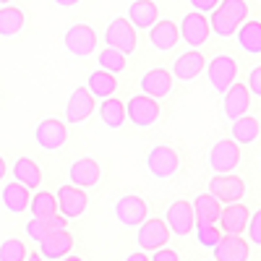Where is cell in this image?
Listing matches in <instances>:
<instances>
[{"label":"cell","mask_w":261,"mask_h":261,"mask_svg":"<svg viewBox=\"0 0 261 261\" xmlns=\"http://www.w3.org/2000/svg\"><path fill=\"white\" fill-rule=\"evenodd\" d=\"M248 21V3L246 0H220V6H217L209 16V29L217 34V37H232L238 32V27Z\"/></svg>","instance_id":"6da1fadb"},{"label":"cell","mask_w":261,"mask_h":261,"mask_svg":"<svg viewBox=\"0 0 261 261\" xmlns=\"http://www.w3.org/2000/svg\"><path fill=\"white\" fill-rule=\"evenodd\" d=\"M206 76H209V84L217 94H225L230 86L235 84V76H238V60L232 55H214L206 65Z\"/></svg>","instance_id":"7a4b0ae2"},{"label":"cell","mask_w":261,"mask_h":261,"mask_svg":"<svg viewBox=\"0 0 261 261\" xmlns=\"http://www.w3.org/2000/svg\"><path fill=\"white\" fill-rule=\"evenodd\" d=\"M160 99H151L146 94H134L125 102V120H130L136 128H151L160 120Z\"/></svg>","instance_id":"3957f363"},{"label":"cell","mask_w":261,"mask_h":261,"mask_svg":"<svg viewBox=\"0 0 261 261\" xmlns=\"http://www.w3.org/2000/svg\"><path fill=\"white\" fill-rule=\"evenodd\" d=\"M146 167H149V172L157 180H167V178H172L180 170V157H178V151L172 149V146L160 144V146H151L149 149Z\"/></svg>","instance_id":"277c9868"},{"label":"cell","mask_w":261,"mask_h":261,"mask_svg":"<svg viewBox=\"0 0 261 261\" xmlns=\"http://www.w3.org/2000/svg\"><path fill=\"white\" fill-rule=\"evenodd\" d=\"M63 45L73 58H89L99 45V37L89 24H73V27L65 29Z\"/></svg>","instance_id":"5b68a950"},{"label":"cell","mask_w":261,"mask_h":261,"mask_svg":"<svg viewBox=\"0 0 261 261\" xmlns=\"http://www.w3.org/2000/svg\"><path fill=\"white\" fill-rule=\"evenodd\" d=\"M105 42H107V47H115L123 55H134L136 53V45H139L136 29H134V24H130L128 18L110 21L107 29H105Z\"/></svg>","instance_id":"8992f818"},{"label":"cell","mask_w":261,"mask_h":261,"mask_svg":"<svg viewBox=\"0 0 261 261\" xmlns=\"http://www.w3.org/2000/svg\"><path fill=\"white\" fill-rule=\"evenodd\" d=\"M241 165V146L232 139H220L212 151H209V167L214 170V175H227Z\"/></svg>","instance_id":"52a82bcc"},{"label":"cell","mask_w":261,"mask_h":261,"mask_svg":"<svg viewBox=\"0 0 261 261\" xmlns=\"http://www.w3.org/2000/svg\"><path fill=\"white\" fill-rule=\"evenodd\" d=\"M178 34L183 37V42H186L191 50L204 47V45H206V39H209V34H212V29H209V18H206L204 13H199V11L186 13L183 21H180V32H178Z\"/></svg>","instance_id":"ba28073f"},{"label":"cell","mask_w":261,"mask_h":261,"mask_svg":"<svg viewBox=\"0 0 261 261\" xmlns=\"http://www.w3.org/2000/svg\"><path fill=\"white\" fill-rule=\"evenodd\" d=\"M55 201H58V214H63L65 220H76L86 212V204H89V196H86L84 188L79 186H60L55 193Z\"/></svg>","instance_id":"9c48e42d"},{"label":"cell","mask_w":261,"mask_h":261,"mask_svg":"<svg viewBox=\"0 0 261 261\" xmlns=\"http://www.w3.org/2000/svg\"><path fill=\"white\" fill-rule=\"evenodd\" d=\"M170 227H167V222L165 220H144L141 225H139V232H136V243H139V248L141 251H160V248H165L167 246V241H170Z\"/></svg>","instance_id":"30bf717a"},{"label":"cell","mask_w":261,"mask_h":261,"mask_svg":"<svg viewBox=\"0 0 261 261\" xmlns=\"http://www.w3.org/2000/svg\"><path fill=\"white\" fill-rule=\"evenodd\" d=\"M209 193L220 204L222 201L225 204H235V201H241L246 196V183H243V178L232 175V172H227V175H214L209 180Z\"/></svg>","instance_id":"8fae6325"},{"label":"cell","mask_w":261,"mask_h":261,"mask_svg":"<svg viewBox=\"0 0 261 261\" xmlns=\"http://www.w3.org/2000/svg\"><path fill=\"white\" fill-rule=\"evenodd\" d=\"M165 222H167L170 232H175V235H180V238L191 235L193 227H196V217H193V206H191V201H183V199L172 201L170 209H167Z\"/></svg>","instance_id":"7c38bea8"},{"label":"cell","mask_w":261,"mask_h":261,"mask_svg":"<svg viewBox=\"0 0 261 261\" xmlns=\"http://www.w3.org/2000/svg\"><path fill=\"white\" fill-rule=\"evenodd\" d=\"M149 214V206L141 196H123V199L115 204V220L125 227H139Z\"/></svg>","instance_id":"4fadbf2b"},{"label":"cell","mask_w":261,"mask_h":261,"mask_svg":"<svg viewBox=\"0 0 261 261\" xmlns=\"http://www.w3.org/2000/svg\"><path fill=\"white\" fill-rule=\"evenodd\" d=\"M92 113H94V97L89 94L86 86H76L73 94L68 97V105H65V123H68V125H79Z\"/></svg>","instance_id":"5bb4252c"},{"label":"cell","mask_w":261,"mask_h":261,"mask_svg":"<svg viewBox=\"0 0 261 261\" xmlns=\"http://www.w3.org/2000/svg\"><path fill=\"white\" fill-rule=\"evenodd\" d=\"M34 139H37V144L42 149L55 151V149H60L65 144V139H68V128H65V123L58 120V118H45V120L37 125Z\"/></svg>","instance_id":"9a60e30c"},{"label":"cell","mask_w":261,"mask_h":261,"mask_svg":"<svg viewBox=\"0 0 261 261\" xmlns=\"http://www.w3.org/2000/svg\"><path fill=\"white\" fill-rule=\"evenodd\" d=\"M212 253H214V261H248L251 246L243 235H225L217 241Z\"/></svg>","instance_id":"2e32d148"},{"label":"cell","mask_w":261,"mask_h":261,"mask_svg":"<svg viewBox=\"0 0 261 261\" xmlns=\"http://www.w3.org/2000/svg\"><path fill=\"white\" fill-rule=\"evenodd\" d=\"M73 251V235L71 230H55L47 238L39 241V256L50 258V261H60L63 256H68Z\"/></svg>","instance_id":"e0dca14e"},{"label":"cell","mask_w":261,"mask_h":261,"mask_svg":"<svg viewBox=\"0 0 261 261\" xmlns=\"http://www.w3.org/2000/svg\"><path fill=\"white\" fill-rule=\"evenodd\" d=\"M139 84H141V92H144L146 97L162 99V97H167V94L172 92V84H175V79H172V73L165 71V68H151V71H146V73L141 76Z\"/></svg>","instance_id":"ac0fdd59"},{"label":"cell","mask_w":261,"mask_h":261,"mask_svg":"<svg viewBox=\"0 0 261 261\" xmlns=\"http://www.w3.org/2000/svg\"><path fill=\"white\" fill-rule=\"evenodd\" d=\"M248 217H251V209L243 201H235V204H227L220 212V220H217V222L222 225V230L227 235H243L246 225H248Z\"/></svg>","instance_id":"d6986e66"},{"label":"cell","mask_w":261,"mask_h":261,"mask_svg":"<svg viewBox=\"0 0 261 261\" xmlns=\"http://www.w3.org/2000/svg\"><path fill=\"white\" fill-rule=\"evenodd\" d=\"M222 99H225V115L230 120L243 118L248 113V107H251V92H248L246 84H232L222 94Z\"/></svg>","instance_id":"ffe728a7"},{"label":"cell","mask_w":261,"mask_h":261,"mask_svg":"<svg viewBox=\"0 0 261 261\" xmlns=\"http://www.w3.org/2000/svg\"><path fill=\"white\" fill-rule=\"evenodd\" d=\"M204 65H206V60H204V55L199 50H188V53L178 55V60H175V65H172L170 73H172V79H178V81H193L204 71Z\"/></svg>","instance_id":"44dd1931"},{"label":"cell","mask_w":261,"mask_h":261,"mask_svg":"<svg viewBox=\"0 0 261 261\" xmlns=\"http://www.w3.org/2000/svg\"><path fill=\"white\" fill-rule=\"evenodd\" d=\"M68 175H71V186H79V188H94L102 178V170L94 160L89 157H84V160H76L68 170Z\"/></svg>","instance_id":"7402d4cb"},{"label":"cell","mask_w":261,"mask_h":261,"mask_svg":"<svg viewBox=\"0 0 261 261\" xmlns=\"http://www.w3.org/2000/svg\"><path fill=\"white\" fill-rule=\"evenodd\" d=\"M178 27L175 21H154V27H149V42L151 47L160 50V53H167L178 45Z\"/></svg>","instance_id":"603a6c76"},{"label":"cell","mask_w":261,"mask_h":261,"mask_svg":"<svg viewBox=\"0 0 261 261\" xmlns=\"http://www.w3.org/2000/svg\"><path fill=\"white\" fill-rule=\"evenodd\" d=\"M27 235L32 238V241H42V238H47L50 232L55 230H68V222H65L63 214H53V217H32V220L27 222Z\"/></svg>","instance_id":"cb8c5ba5"},{"label":"cell","mask_w":261,"mask_h":261,"mask_svg":"<svg viewBox=\"0 0 261 261\" xmlns=\"http://www.w3.org/2000/svg\"><path fill=\"white\" fill-rule=\"evenodd\" d=\"M193 206V217H196V225H217V220H220V201L214 199L212 193H201L196 196V199L191 201Z\"/></svg>","instance_id":"d4e9b609"},{"label":"cell","mask_w":261,"mask_h":261,"mask_svg":"<svg viewBox=\"0 0 261 261\" xmlns=\"http://www.w3.org/2000/svg\"><path fill=\"white\" fill-rule=\"evenodd\" d=\"M160 11H157V3L154 0H134L128 8V21L134 24L136 29H149L154 27Z\"/></svg>","instance_id":"484cf974"},{"label":"cell","mask_w":261,"mask_h":261,"mask_svg":"<svg viewBox=\"0 0 261 261\" xmlns=\"http://www.w3.org/2000/svg\"><path fill=\"white\" fill-rule=\"evenodd\" d=\"M13 178L16 183H21L24 188H39L42 183V170L32 157H18L13 165Z\"/></svg>","instance_id":"4316f807"},{"label":"cell","mask_w":261,"mask_h":261,"mask_svg":"<svg viewBox=\"0 0 261 261\" xmlns=\"http://www.w3.org/2000/svg\"><path fill=\"white\" fill-rule=\"evenodd\" d=\"M86 89H89V94L94 99H107V97L115 94L118 79L113 73H107V71H94V73H89V79H86Z\"/></svg>","instance_id":"83f0119b"},{"label":"cell","mask_w":261,"mask_h":261,"mask_svg":"<svg viewBox=\"0 0 261 261\" xmlns=\"http://www.w3.org/2000/svg\"><path fill=\"white\" fill-rule=\"evenodd\" d=\"M235 34H238V45L248 55H261V21H243Z\"/></svg>","instance_id":"f1b7e54d"},{"label":"cell","mask_w":261,"mask_h":261,"mask_svg":"<svg viewBox=\"0 0 261 261\" xmlns=\"http://www.w3.org/2000/svg\"><path fill=\"white\" fill-rule=\"evenodd\" d=\"M232 141L238 144V146H246V144H253L256 139H258V134H261V123L256 120V118H248V115H243V118H238V120H232Z\"/></svg>","instance_id":"f546056e"},{"label":"cell","mask_w":261,"mask_h":261,"mask_svg":"<svg viewBox=\"0 0 261 261\" xmlns=\"http://www.w3.org/2000/svg\"><path fill=\"white\" fill-rule=\"evenodd\" d=\"M29 199H32L29 188H24V186L16 183V180L3 188V204H6V209L13 212V214L27 212V209H29Z\"/></svg>","instance_id":"4dcf8cb0"},{"label":"cell","mask_w":261,"mask_h":261,"mask_svg":"<svg viewBox=\"0 0 261 261\" xmlns=\"http://www.w3.org/2000/svg\"><path fill=\"white\" fill-rule=\"evenodd\" d=\"M24 11L16 6H3L0 8V37H16L21 29H24Z\"/></svg>","instance_id":"1f68e13d"},{"label":"cell","mask_w":261,"mask_h":261,"mask_svg":"<svg viewBox=\"0 0 261 261\" xmlns=\"http://www.w3.org/2000/svg\"><path fill=\"white\" fill-rule=\"evenodd\" d=\"M99 118L107 128H120L125 123V105L115 97H107L99 102Z\"/></svg>","instance_id":"d6a6232c"},{"label":"cell","mask_w":261,"mask_h":261,"mask_svg":"<svg viewBox=\"0 0 261 261\" xmlns=\"http://www.w3.org/2000/svg\"><path fill=\"white\" fill-rule=\"evenodd\" d=\"M97 63H99L102 71L118 76V73H123V71L128 68V55H123V53L115 50V47H105V50L97 53Z\"/></svg>","instance_id":"836d02e7"},{"label":"cell","mask_w":261,"mask_h":261,"mask_svg":"<svg viewBox=\"0 0 261 261\" xmlns=\"http://www.w3.org/2000/svg\"><path fill=\"white\" fill-rule=\"evenodd\" d=\"M32 217H53L58 214V201H55V196L50 191H37L32 199Z\"/></svg>","instance_id":"e575fe53"},{"label":"cell","mask_w":261,"mask_h":261,"mask_svg":"<svg viewBox=\"0 0 261 261\" xmlns=\"http://www.w3.org/2000/svg\"><path fill=\"white\" fill-rule=\"evenodd\" d=\"M29 251L27 243L18 241V238H8V241L0 243V261H27Z\"/></svg>","instance_id":"d590c367"},{"label":"cell","mask_w":261,"mask_h":261,"mask_svg":"<svg viewBox=\"0 0 261 261\" xmlns=\"http://www.w3.org/2000/svg\"><path fill=\"white\" fill-rule=\"evenodd\" d=\"M196 230V238H199V243L204 246V248H214L217 246V241H220V227L217 225H196L193 227Z\"/></svg>","instance_id":"8d00e7d4"},{"label":"cell","mask_w":261,"mask_h":261,"mask_svg":"<svg viewBox=\"0 0 261 261\" xmlns=\"http://www.w3.org/2000/svg\"><path fill=\"white\" fill-rule=\"evenodd\" d=\"M246 232H248V241H251L253 246H261V209H256V212L248 217Z\"/></svg>","instance_id":"74e56055"},{"label":"cell","mask_w":261,"mask_h":261,"mask_svg":"<svg viewBox=\"0 0 261 261\" xmlns=\"http://www.w3.org/2000/svg\"><path fill=\"white\" fill-rule=\"evenodd\" d=\"M246 86H248V92H251V94H256V97L261 99V65H256V68H251Z\"/></svg>","instance_id":"f35d334b"},{"label":"cell","mask_w":261,"mask_h":261,"mask_svg":"<svg viewBox=\"0 0 261 261\" xmlns=\"http://www.w3.org/2000/svg\"><path fill=\"white\" fill-rule=\"evenodd\" d=\"M149 261H180V256H178V251H172V248H160V251H154V256H151Z\"/></svg>","instance_id":"ab89813d"},{"label":"cell","mask_w":261,"mask_h":261,"mask_svg":"<svg viewBox=\"0 0 261 261\" xmlns=\"http://www.w3.org/2000/svg\"><path fill=\"white\" fill-rule=\"evenodd\" d=\"M191 6L199 13H212L217 6H220V0H191Z\"/></svg>","instance_id":"60d3db41"},{"label":"cell","mask_w":261,"mask_h":261,"mask_svg":"<svg viewBox=\"0 0 261 261\" xmlns=\"http://www.w3.org/2000/svg\"><path fill=\"white\" fill-rule=\"evenodd\" d=\"M55 6H60V8H73V6H79L81 0H53Z\"/></svg>","instance_id":"b9f144b4"},{"label":"cell","mask_w":261,"mask_h":261,"mask_svg":"<svg viewBox=\"0 0 261 261\" xmlns=\"http://www.w3.org/2000/svg\"><path fill=\"white\" fill-rule=\"evenodd\" d=\"M125 261H149V256H146L144 251H136V253H130V256H125Z\"/></svg>","instance_id":"7bdbcfd3"},{"label":"cell","mask_w":261,"mask_h":261,"mask_svg":"<svg viewBox=\"0 0 261 261\" xmlns=\"http://www.w3.org/2000/svg\"><path fill=\"white\" fill-rule=\"evenodd\" d=\"M6 172H8V165H6V160H3V157H0V180L6 178Z\"/></svg>","instance_id":"ee69618b"},{"label":"cell","mask_w":261,"mask_h":261,"mask_svg":"<svg viewBox=\"0 0 261 261\" xmlns=\"http://www.w3.org/2000/svg\"><path fill=\"white\" fill-rule=\"evenodd\" d=\"M27 261H45V258H42V256H39V253H34V251H32V253H29V256H27Z\"/></svg>","instance_id":"f6af8a7d"},{"label":"cell","mask_w":261,"mask_h":261,"mask_svg":"<svg viewBox=\"0 0 261 261\" xmlns=\"http://www.w3.org/2000/svg\"><path fill=\"white\" fill-rule=\"evenodd\" d=\"M60 261H84V258H81V256H63Z\"/></svg>","instance_id":"bcb514c9"},{"label":"cell","mask_w":261,"mask_h":261,"mask_svg":"<svg viewBox=\"0 0 261 261\" xmlns=\"http://www.w3.org/2000/svg\"><path fill=\"white\" fill-rule=\"evenodd\" d=\"M0 6H11V0H0Z\"/></svg>","instance_id":"7dc6e473"}]
</instances>
